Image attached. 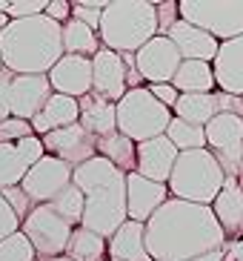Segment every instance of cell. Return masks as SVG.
<instances>
[{
	"label": "cell",
	"mask_w": 243,
	"mask_h": 261,
	"mask_svg": "<svg viewBox=\"0 0 243 261\" xmlns=\"http://www.w3.org/2000/svg\"><path fill=\"white\" fill-rule=\"evenodd\" d=\"M35 135L29 121H20V118H6L0 121V144H20L23 138Z\"/></svg>",
	"instance_id": "836d02e7"
},
{
	"label": "cell",
	"mask_w": 243,
	"mask_h": 261,
	"mask_svg": "<svg viewBox=\"0 0 243 261\" xmlns=\"http://www.w3.org/2000/svg\"><path fill=\"white\" fill-rule=\"evenodd\" d=\"M177 155H180V149L166 135L137 144V175L158 181V184H169V178L175 172Z\"/></svg>",
	"instance_id": "2e32d148"
},
{
	"label": "cell",
	"mask_w": 243,
	"mask_h": 261,
	"mask_svg": "<svg viewBox=\"0 0 243 261\" xmlns=\"http://www.w3.org/2000/svg\"><path fill=\"white\" fill-rule=\"evenodd\" d=\"M3 198L9 201V207L15 210V215L20 218V224L29 218V213L35 210V201L23 192V187H12V190H3Z\"/></svg>",
	"instance_id": "e575fe53"
},
{
	"label": "cell",
	"mask_w": 243,
	"mask_h": 261,
	"mask_svg": "<svg viewBox=\"0 0 243 261\" xmlns=\"http://www.w3.org/2000/svg\"><path fill=\"white\" fill-rule=\"evenodd\" d=\"M43 146H46V155L60 158L72 169L92 161V158H98V138L92 132H86L80 123H72L66 129H54L49 135H43Z\"/></svg>",
	"instance_id": "7c38bea8"
},
{
	"label": "cell",
	"mask_w": 243,
	"mask_h": 261,
	"mask_svg": "<svg viewBox=\"0 0 243 261\" xmlns=\"http://www.w3.org/2000/svg\"><path fill=\"white\" fill-rule=\"evenodd\" d=\"M63 49H66V55L95 58L103 49V43H100V35L95 29H89L80 20H69V23H63Z\"/></svg>",
	"instance_id": "83f0119b"
},
{
	"label": "cell",
	"mask_w": 243,
	"mask_h": 261,
	"mask_svg": "<svg viewBox=\"0 0 243 261\" xmlns=\"http://www.w3.org/2000/svg\"><path fill=\"white\" fill-rule=\"evenodd\" d=\"M20 232L32 241L38 258L49 261V258H60V255H66L69 238H72L75 227H72L69 221H63L49 204H40V207L32 210L29 218L20 224Z\"/></svg>",
	"instance_id": "ba28073f"
},
{
	"label": "cell",
	"mask_w": 243,
	"mask_h": 261,
	"mask_svg": "<svg viewBox=\"0 0 243 261\" xmlns=\"http://www.w3.org/2000/svg\"><path fill=\"white\" fill-rule=\"evenodd\" d=\"M49 84L57 95H69V98H86L92 92V58H80V55H63L57 66L49 72Z\"/></svg>",
	"instance_id": "e0dca14e"
},
{
	"label": "cell",
	"mask_w": 243,
	"mask_h": 261,
	"mask_svg": "<svg viewBox=\"0 0 243 261\" xmlns=\"http://www.w3.org/2000/svg\"><path fill=\"white\" fill-rule=\"evenodd\" d=\"M215 84L226 95L243 98V35L221 43V52L212 63Z\"/></svg>",
	"instance_id": "d6986e66"
},
{
	"label": "cell",
	"mask_w": 243,
	"mask_h": 261,
	"mask_svg": "<svg viewBox=\"0 0 243 261\" xmlns=\"http://www.w3.org/2000/svg\"><path fill=\"white\" fill-rule=\"evenodd\" d=\"M92 92L112 100V103L123 100V95L129 92L123 55H117V52L103 46L95 58H92Z\"/></svg>",
	"instance_id": "4fadbf2b"
},
{
	"label": "cell",
	"mask_w": 243,
	"mask_h": 261,
	"mask_svg": "<svg viewBox=\"0 0 243 261\" xmlns=\"http://www.w3.org/2000/svg\"><path fill=\"white\" fill-rule=\"evenodd\" d=\"M106 6H109L106 0H75V3H72V20H80V23H86L89 29L98 32L100 17H103Z\"/></svg>",
	"instance_id": "d6a6232c"
},
{
	"label": "cell",
	"mask_w": 243,
	"mask_h": 261,
	"mask_svg": "<svg viewBox=\"0 0 243 261\" xmlns=\"http://www.w3.org/2000/svg\"><path fill=\"white\" fill-rule=\"evenodd\" d=\"M180 20L226 43L243 35V0H180Z\"/></svg>",
	"instance_id": "52a82bcc"
},
{
	"label": "cell",
	"mask_w": 243,
	"mask_h": 261,
	"mask_svg": "<svg viewBox=\"0 0 243 261\" xmlns=\"http://www.w3.org/2000/svg\"><path fill=\"white\" fill-rule=\"evenodd\" d=\"M17 152L23 155V161L29 164V167H35L38 161H43V158H46L43 138H40V135H29V138H23L20 144H17Z\"/></svg>",
	"instance_id": "d590c367"
},
{
	"label": "cell",
	"mask_w": 243,
	"mask_h": 261,
	"mask_svg": "<svg viewBox=\"0 0 243 261\" xmlns=\"http://www.w3.org/2000/svg\"><path fill=\"white\" fill-rule=\"evenodd\" d=\"M0 55L12 75H49L66 55L63 26L46 15L12 20L0 32Z\"/></svg>",
	"instance_id": "3957f363"
},
{
	"label": "cell",
	"mask_w": 243,
	"mask_h": 261,
	"mask_svg": "<svg viewBox=\"0 0 243 261\" xmlns=\"http://www.w3.org/2000/svg\"><path fill=\"white\" fill-rule=\"evenodd\" d=\"M9 23H12V20H9V17H6V15H3V12H0V32L6 29V26H9Z\"/></svg>",
	"instance_id": "b9f144b4"
},
{
	"label": "cell",
	"mask_w": 243,
	"mask_h": 261,
	"mask_svg": "<svg viewBox=\"0 0 243 261\" xmlns=\"http://www.w3.org/2000/svg\"><path fill=\"white\" fill-rule=\"evenodd\" d=\"M218 221L226 236H237L243 230V184L237 178H226L221 195L212 204Z\"/></svg>",
	"instance_id": "603a6c76"
},
{
	"label": "cell",
	"mask_w": 243,
	"mask_h": 261,
	"mask_svg": "<svg viewBox=\"0 0 243 261\" xmlns=\"http://www.w3.org/2000/svg\"><path fill=\"white\" fill-rule=\"evenodd\" d=\"M46 17H52L54 23H69L72 20V3L69 0H49L46 3Z\"/></svg>",
	"instance_id": "ab89813d"
},
{
	"label": "cell",
	"mask_w": 243,
	"mask_h": 261,
	"mask_svg": "<svg viewBox=\"0 0 243 261\" xmlns=\"http://www.w3.org/2000/svg\"><path fill=\"white\" fill-rule=\"evenodd\" d=\"M72 184L86 195L83 224L86 230L98 232L109 241L123 224L129 221L126 210V172L114 167L106 158H92V161L75 167Z\"/></svg>",
	"instance_id": "7a4b0ae2"
},
{
	"label": "cell",
	"mask_w": 243,
	"mask_h": 261,
	"mask_svg": "<svg viewBox=\"0 0 243 261\" xmlns=\"http://www.w3.org/2000/svg\"><path fill=\"white\" fill-rule=\"evenodd\" d=\"M180 95H209V92H218L215 89V69L212 63L206 61H183L180 69H177L175 81H172Z\"/></svg>",
	"instance_id": "cb8c5ba5"
},
{
	"label": "cell",
	"mask_w": 243,
	"mask_h": 261,
	"mask_svg": "<svg viewBox=\"0 0 243 261\" xmlns=\"http://www.w3.org/2000/svg\"><path fill=\"white\" fill-rule=\"evenodd\" d=\"M20 230V218L15 215V210L9 207V201L3 198V192H0V241L9 236H15Z\"/></svg>",
	"instance_id": "74e56055"
},
{
	"label": "cell",
	"mask_w": 243,
	"mask_h": 261,
	"mask_svg": "<svg viewBox=\"0 0 243 261\" xmlns=\"http://www.w3.org/2000/svg\"><path fill=\"white\" fill-rule=\"evenodd\" d=\"M72 175H75V169L63 164L60 158H54V155H46L43 161H38L35 167L26 172L23 178V192L35 201V207L40 204H52L69 184H72Z\"/></svg>",
	"instance_id": "30bf717a"
},
{
	"label": "cell",
	"mask_w": 243,
	"mask_h": 261,
	"mask_svg": "<svg viewBox=\"0 0 243 261\" xmlns=\"http://www.w3.org/2000/svg\"><path fill=\"white\" fill-rule=\"evenodd\" d=\"M172 118H175V112L169 107H163L149 92V86L129 89V92L123 95V100H117V132H123L135 144H143V141L166 135Z\"/></svg>",
	"instance_id": "8992f818"
},
{
	"label": "cell",
	"mask_w": 243,
	"mask_h": 261,
	"mask_svg": "<svg viewBox=\"0 0 243 261\" xmlns=\"http://www.w3.org/2000/svg\"><path fill=\"white\" fill-rule=\"evenodd\" d=\"M135 61H137V69L143 75L146 86H155V84H172L177 69H180L183 58L166 35H158V38H152L135 55Z\"/></svg>",
	"instance_id": "8fae6325"
},
{
	"label": "cell",
	"mask_w": 243,
	"mask_h": 261,
	"mask_svg": "<svg viewBox=\"0 0 243 261\" xmlns=\"http://www.w3.org/2000/svg\"><path fill=\"white\" fill-rule=\"evenodd\" d=\"M175 118L189 121L195 126H206L215 115H221V103H218V92L209 95H180V100L175 103Z\"/></svg>",
	"instance_id": "484cf974"
},
{
	"label": "cell",
	"mask_w": 243,
	"mask_h": 261,
	"mask_svg": "<svg viewBox=\"0 0 243 261\" xmlns=\"http://www.w3.org/2000/svg\"><path fill=\"white\" fill-rule=\"evenodd\" d=\"M149 92H152L155 98H158L163 107H169V109H175V103L180 100V92H177L172 84H155V86H149Z\"/></svg>",
	"instance_id": "60d3db41"
},
{
	"label": "cell",
	"mask_w": 243,
	"mask_h": 261,
	"mask_svg": "<svg viewBox=\"0 0 243 261\" xmlns=\"http://www.w3.org/2000/svg\"><path fill=\"white\" fill-rule=\"evenodd\" d=\"M49 261H72V258H66V255H60V258H49Z\"/></svg>",
	"instance_id": "7bdbcfd3"
},
{
	"label": "cell",
	"mask_w": 243,
	"mask_h": 261,
	"mask_svg": "<svg viewBox=\"0 0 243 261\" xmlns=\"http://www.w3.org/2000/svg\"><path fill=\"white\" fill-rule=\"evenodd\" d=\"M166 138L180 149V152H189V149H206V126H195L189 121H180V118H172L166 129Z\"/></svg>",
	"instance_id": "f546056e"
},
{
	"label": "cell",
	"mask_w": 243,
	"mask_h": 261,
	"mask_svg": "<svg viewBox=\"0 0 243 261\" xmlns=\"http://www.w3.org/2000/svg\"><path fill=\"white\" fill-rule=\"evenodd\" d=\"M103 261H114V258H109V255H106V258H103Z\"/></svg>",
	"instance_id": "f6af8a7d"
},
{
	"label": "cell",
	"mask_w": 243,
	"mask_h": 261,
	"mask_svg": "<svg viewBox=\"0 0 243 261\" xmlns=\"http://www.w3.org/2000/svg\"><path fill=\"white\" fill-rule=\"evenodd\" d=\"M109 258L114 261H152L146 250V224L126 221L109 238Z\"/></svg>",
	"instance_id": "7402d4cb"
},
{
	"label": "cell",
	"mask_w": 243,
	"mask_h": 261,
	"mask_svg": "<svg viewBox=\"0 0 243 261\" xmlns=\"http://www.w3.org/2000/svg\"><path fill=\"white\" fill-rule=\"evenodd\" d=\"M180 20V3L169 0V3H158V35H169V29Z\"/></svg>",
	"instance_id": "8d00e7d4"
},
{
	"label": "cell",
	"mask_w": 243,
	"mask_h": 261,
	"mask_svg": "<svg viewBox=\"0 0 243 261\" xmlns=\"http://www.w3.org/2000/svg\"><path fill=\"white\" fill-rule=\"evenodd\" d=\"M80 126L95 138H106L117 132V103L89 92L86 98H80Z\"/></svg>",
	"instance_id": "44dd1931"
},
{
	"label": "cell",
	"mask_w": 243,
	"mask_h": 261,
	"mask_svg": "<svg viewBox=\"0 0 243 261\" xmlns=\"http://www.w3.org/2000/svg\"><path fill=\"white\" fill-rule=\"evenodd\" d=\"M12 81H15L12 72L0 69V121L12 118Z\"/></svg>",
	"instance_id": "f35d334b"
},
{
	"label": "cell",
	"mask_w": 243,
	"mask_h": 261,
	"mask_svg": "<svg viewBox=\"0 0 243 261\" xmlns=\"http://www.w3.org/2000/svg\"><path fill=\"white\" fill-rule=\"evenodd\" d=\"M72 123H80V100L69 98V95H57L54 92L49 98V103L43 107L38 118H32V129L35 135H49L54 129H66Z\"/></svg>",
	"instance_id": "ffe728a7"
},
{
	"label": "cell",
	"mask_w": 243,
	"mask_h": 261,
	"mask_svg": "<svg viewBox=\"0 0 243 261\" xmlns=\"http://www.w3.org/2000/svg\"><path fill=\"white\" fill-rule=\"evenodd\" d=\"M169 195V184H158V181H149V178L129 172L126 175V210H129V221L146 224L158 213Z\"/></svg>",
	"instance_id": "5bb4252c"
},
{
	"label": "cell",
	"mask_w": 243,
	"mask_h": 261,
	"mask_svg": "<svg viewBox=\"0 0 243 261\" xmlns=\"http://www.w3.org/2000/svg\"><path fill=\"white\" fill-rule=\"evenodd\" d=\"M100 43L117 55H137L158 38V3L149 0H112L100 17Z\"/></svg>",
	"instance_id": "277c9868"
},
{
	"label": "cell",
	"mask_w": 243,
	"mask_h": 261,
	"mask_svg": "<svg viewBox=\"0 0 243 261\" xmlns=\"http://www.w3.org/2000/svg\"><path fill=\"white\" fill-rule=\"evenodd\" d=\"M0 261H38L35 247L20 230L0 241Z\"/></svg>",
	"instance_id": "1f68e13d"
},
{
	"label": "cell",
	"mask_w": 243,
	"mask_h": 261,
	"mask_svg": "<svg viewBox=\"0 0 243 261\" xmlns=\"http://www.w3.org/2000/svg\"><path fill=\"white\" fill-rule=\"evenodd\" d=\"M226 241L218 215L206 204L169 198L146 221V250L152 261H192Z\"/></svg>",
	"instance_id": "6da1fadb"
},
{
	"label": "cell",
	"mask_w": 243,
	"mask_h": 261,
	"mask_svg": "<svg viewBox=\"0 0 243 261\" xmlns=\"http://www.w3.org/2000/svg\"><path fill=\"white\" fill-rule=\"evenodd\" d=\"M206 146L221 161L226 178L243 181V115L223 112L206 123Z\"/></svg>",
	"instance_id": "9c48e42d"
},
{
	"label": "cell",
	"mask_w": 243,
	"mask_h": 261,
	"mask_svg": "<svg viewBox=\"0 0 243 261\" xmlns=\"http://www.w3.org/2000/svg\"><path fill=\"white\" fill-rule=\"evenodd\" d=\"M54 95L49 75H15L12 81V118L29 121L43 112L49 98Z\"/></svg>",
	"instance_id": "9a60e30c"
},
{
	"label": "cell",
	"mask_w": 243,
	"mask_h": 261,
	"mask_svg": "<svg viewBox=\"0 0 243 261\" xmlns=\"http://www.w3.org/2000/svg\"><path fill=\"white\" fill-rule=\"evenodd\" d=\"M109 255V241L98 232L86 230V227H75L72 238L66 247V258L72 261H103Z\"/></svg>",
	"instance_id": "4316f807"
},
{
	"label": "cell",
	"mask_w": 243,
	"mask_h": 261,
	"mask_svg": "<svg viewBox=\"0 0 243 261\" xmlns=\"http://www.w3.org/2000/svg\"><path fill=\"white\" fill-rule=\"evenodd\" d=\"M223 184H226V172H223L221 161L215 158L212 149L209 146L206 149H189V152L177 155L175 172L169 178V195L212 207L215 198L221 195Z\"/></svg>",
	"instance_id": "5b68a950"
},
{
	"label": "cell",
	"mask_w": 243,
	"mask_h": 261,
	"mask_svg": "<svg viewBox=\"0 0 243 261\" xmlns=\"http://www.w3.org/2000/svg\"><path fill=\"white\" fill-rule=\"evenodd\" d=\"M0 69H3V55H0Z\"/></svg>",
	"instance_id": "ee69618b"
},
{
	"label": "cell",
	"mask_w": 243,
	"mask_h": 261,
	"mask_svg": "<svg viewBox=\"0 0 243 261\" xmlns=\"http://www.w3.org/2000/svg\"><path fill=\"white\" fill-rule=\"evenodd\" d=\"M240 184H243V181H240Z\"/></svg>",
	"instance_id": "bcb514c9"
},
{
	"label": "cell",
	"mask_w": 243,
	"mask_h": 261,
	"mask_svg": "<svg viewBox=\"0 0 243 261\" xmlns=\"http://www.w3.org/2000/svg\"><path fill=\"white\" fill-rule=\"evenodd\" d=\"M98 155L112 161L120 172H137V144L123 132H112L106 138H98Z\"/></svg>",
	"instance_id": "d4e9b609"
},
{
	"label": "cell",
	"mask_w": 243,
	"mask_h": 261,
	"mask_svg": "<svg viewBox=\"0 0 243 261\" xmlns=\"http://www.w3.org/2000/svg\"><path fill=\"white\" fill-rule=\"evenodd\" d=\"M49 207L60 215L63 221L72 224V227H80V224H83V213H86V195L77 190L75 184H69Z\"/></svg>",
	"instance_id": "4dcf8cb0"
},
{
	"label": "cell",
	"mask_w": 243,
	"mask_h": 261,
	"mask_svg": "<svg viewBox=\"0 0 243 261\" xmlns=\"http://www.w3.org/2000/svg\"><path fill=\"white\" fill-rule=\"evenodd\" d=\"M29 169L32 167L17 152V144H0V192L12 190V187H20Z\"/></svg>",
	"instance_id": "f1b7e54d"
},
{
	"label": "cell",
	"mask_w": 243,
	"mask_h": 261,
	"mask_svg": "<svg viewBox=\"0 0 243 261\" xmlns=\"http://www.w3.org/2000/svg\"><path fill=\"white\" fill-rule=\"evenodd\" d=\"M172 43L177 46L183 61H206V63H215L218 52H221V40H215L209 32L198 29V26L186 23V20H177L166 35Z\"/></svg>",
	"instance_id": "ac0fdd59"
}]
</instances>
